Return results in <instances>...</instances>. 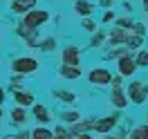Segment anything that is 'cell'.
<instances>
[{
  "label": "cell",
  "instance_id": "cell-40",
  "mask_svg": "<svg viewBox=\"0 0 148 139\" xmlns=\"http://www.w3.org/2000/svg\"><path fill=\"white\" fill-rule=\"evenodd\" d=\"M11 2H14V0H11Z\"/></svg>",
  "mask_w": 148,
  "mask_h": 139
},
{
  "label": "cell",
  "instance_id": "cell-34",
  "mask_svg": "<svg viewBox=\"0 0 148 139\" xmlns=\"http://www.w3.org/2000/svg\"><path fill=\"white\" fill-rule=\"evenodd\" d=\"M76 139H94V137H92V135H90V132H83V135H79V137H76Z\"/></svg>",
  "mask_w": 148,
  "mask_h": 139
},
{
  "label": "cell",
  "instance_id": "cell-32",
  "mask_svg": "<svg viewBox=\"0 0 148 139\" xmlns=\"http://www.w3.org/2000/svg\"><path fill=\"white\" fill-rule=\"evenodd\" d=\"M54 135H63V137H67V128H63V126H56V128H54Z\"/></svg>",
  "mask_w": 148,
  "mask_h": 139
},
{
  "label": "cell",
  "instance_id": "cell-6",
  "mask_svg": "<svg viewBox=\"0 0 148 139\" xmlns=\"http://www.w3.org/2000/svg\"><path fill=\"white\" fill-rule=\"evenodd\" d=\"M117 123H119V114H108V117H101V119H97L94 123V132H99V135H108L112 130L117 128Z\"/></svg>",
  "mask_w": 148,
  "mask_h": 139
},
{
  "label": "cell",
  "instance_id": "cell-25",
  "mask_svg": "<svg viewBox=\"0 0 148 139\" xmlns=\"http://www.w3.org/2000/svg\"><path fill=\"white\" fill-rule=\"evenodd\" d=\"M130 31H132L135 36L144 38V36H146V25H144V23H139V20H135V23H132V27H130Z\"/></svg>",
  "mask_w": 148,
  "mask_h": 139
},
{
  "label": "cell",
  "instance_id": "cell-12",
  "mask_svg": "<svg viewBox=\"0 0 148 139\" xmlns=\"http://www.w3.org/2000/svg\"><path fill=\"white\" fill-rule=\"evenodd\" d=\"M58 76L65 79V81H76V79H81L83 76V70L81 67H74V65H63L58 67Z\"/></svg>",
  "mask_w": 148,
  "mask_h": 139
},
{
  "label": "cell",
  "instance_id": "cell-26",
  "mask_svg": "<svg viewBox=\"0 0 148 139\" xmlns=\"http://www.w3.org/2000/svg\"><path fill=\"white\" fill-rule=\"evenodd\" d=\"M135 20L128 18V16H121V18H114V27H121V29H130Z\"/></svg>",
  "mask_w": 148,
  "mask_h": 139
},
{
  "label": "cell",
  "instance_id": "cell-23",
  "mask_svg": "<svg viewBox=\"0 0 148 139\" xmlns=\"http://www.w3.org/2000/svg\"><path fill=\"white\" fill-rule=\"evenodd\" d=\"M135 63H137V70H148V49H139L135 54Z\"/></svg>",
  "mask_w": 148,
  "mask_h": 139
},
{
  "label": "cell",
  "instance_id": "cell-13",
  "mask_svg": "<svg viewBox=\"0 0 148 139\" xmlns=\"http://www.w3.org/2000/svg\"><path fill=\"white\" fill-rule=\"evenodd\" d=\"M18 34L25 38V43L29 47H38V29H32V27H25L23 23L18 25Z\"/></svg>",
  "mask_w": 148,
  "mask_h": 139
},
{
  "label": "cell",
  "instance_id": "cell-36",
  "mask_svg": "<svg viewBox=\"0 0 148 139\" xmlns=\"http://www.w3.org/2000/svg\"><path fill=\"white\" fill-rule=\"evenodd\" d=\"M141 9H144V11L148 14V0H141Z\"/></svg>",
  "mask_w": 148,
  "mask_h": 139
},
{
  "label": "cell",
  "instance_id": "cell-29",
  "mask_svg": "<svg viewBox=\"0 0 148 139\" xmlns=\"http://www.w3.org/2000/svg\"><path fill=\"white\" fill-rule=\"evenodd\" d=\"M20 88H23V76H20V74H16L14 79H11V90H14V92H18Z\"/></svg>",
  "mask_w": 148,
  "mask_h": 139
},
{
  "label": "cell",
  "instance_id": "cell-33",
  "mask_svg": "<svg viewBox=\"0 0 148 139\" xmlns=\"http://www.w3.org/2000/svg\"><path fill=\"white\" fill-rule=\"evenodd\" d=\"M16 139H32V135H29V132H25V130H23V132H18V135H16Z\"/></svg>",
  "mask_w": 148,
  "mask_h": 139
},
{
  "label": "cell",
  "instance_id": "cell-2",
  "mask_svg": "<svg viewBox=\"0 0 148 139\" xmlns=\"http://www.w3.org/2000/svg\"><path fill=\"white\" fill-rule=\"evenodd\" d=\"M49 18H52V16H49L47 9H32L23 16V25H25V27H32V29H38L40 25H45Z\"/></svg>",
  "mask_w": 148,
  "mask_h": 139
},
{
  "label": "cell",
  "instance_id": "cell-5",
  "mask_svg": "<svg viewBox=\"0 0 148 139\" xmlns=\"http://www.w3.org/2000/svg\"><path fill=\"white\" fill-rule=\"evenodd\" d=\"M61 63L81 67V47L79 45H65L63 52H61Z\"/></svg>",
  "mask_w": 148,
  "mask_h": 139
},
{
  "label": "cell",
  "instance_id": "cell-1",
  "mask_svg": "<svg viewBox=\"0 0 148 139\" xmlns=\"http://www.w3.org/2000/svg\"><path fill=\"white\" fill-rule=\"evenodd\" d=\"M126 97H128L130 103L135 105H144L148 101V85L144 81H130L128 88H126Z\"/></svg>",
  "mask_w": 148,
  "mask_h": 139
},
{
  "label": "cell",
  "instance_id": "cell-16",
  "mask_svg": "<svg viewBox=\"0 0 148 139\" xmlns=\"http://www.w3.org/2000/svg\"><path fill=\"white\" fill-rule=\"evenodd\" d=\"M52 97L61 103H67V105L76 101V94H74L72 90H52Z\"/></svg>",
  "mask_w": 148,
  "mask_h": 139
},
{
  "label": "cell",
  "instance_id": "cell-4",
  "mask_svg": "<svg viewBox=\"0 0 148 139\" xmlns=\"http://www.w3.org/2000/svg\"><path fill=\"white\" fill-rule=\"evenodd\" d=\"M11 70L16 72V74H32V72H36L38 70V61L34 56H18L16 61H11Z\"/></svg>",
  "mask_w": 148,
  "mask_h": 139
},
{
  "label": "cell",
  "instance_id": "cell-7",
  "mask_svg": "<svg viewBox=\"0 0 148 139\" xmlns=\"http://www.w3.org/2000/svg\"><path fill=\"white\" fill-rule=\"evenodd\" d=\"M137 72V63H135V54L123 56V58H117V74H121L123 79H128Z\"/></svg>",
  "mask_w": 148,
  "mask_h": 139
},
{
  "label": "cell",
  "instance_id": "cell-15",
  "mask_svg": "<svg viewBox=\"0 0 148 139\" xmlns=\"http://www.w3.org/2000/svg\"><path fill=\"white\" fill-rule=\"evenodd\" d=\"M14 101L18 103V108H29V105H34V92L18 90V92H14Z\"/></svg>",
  "mask_w": 148,
  "mask_h": 139
},
{
  "label": "cell",
  "instance_id": "cell-24",
  "mask_svg": "<svg viewBox=\"0 0 148 139\" xmlns=\"http://www.w3.org/2000/svg\"><path fill=\"white\" fill-rule=\"evenodd\" d=\"M38 47H40L43 52H54V49H56V38L54 36L43 38V40H38Z\"/></svg>",
  "mask_w": 148,
  "mask_h": 139
},
{
  "label": "cell",
  "instance_id": "cell-11",
  "mask_svg": "<svg viewBox=\"0 0 148 139\" xmlns=\"http://www.w3.org/2000/svg\"><path fill=\"white\" fill-rule=\"evenodd\" d=\"M110 103H112V108L126 110V108L130 105L128 97H126V90H123V88H114V90H110Z\"/></svg>",
  "mask_w": 148,
  "mask_h": 139
},
{
  "label": "cell",
  "instance_id": "cell-22",
  "mask_svg": "<svg viewBox=\"0 0 148 139\" xmlns=\"http://www.w3.org/2000/svg\"><path fill=\"white\" fill-rule=\"evenodd\" d=\"M11 121H14L16 126H23V123L27 121V112H25V108H14V110H11Z\"/></svg>",
  "mask_w": 148,
  "mask_h": 139
},
{
  "label": "cell",
  "instance_id": "cell-37",
  "mask_svg": "<svg viewBox=\"0 0 148 139\" xmlns=\"http://www.w3.org/2000/svg\"><path fill=\"white\" fill-rule=\"evenodd\" d=\"M5 101V90H2V88H0V103Z\"/></svg>",
  "mask_w": 148,
  "mask_h": 139
},
{
  "label": "cell",
  "instance_id": "cell-39",
  "mask_svg": "<svg viewBox=\"0 0 148 139\" xmlns=\"http://www.w3.org/2000/svg\"><path fill=\"white\" fill-rule=\"evenodd\" d=\"M0 121H2V108H0Z\"/></svg>",
  "mask_w": 148,
  "mask_h": 139
},
{
  "label": "cell",
  "instance_id": "cell-9",
  "mask_svg": "<svg viewBox=\"0 0 148 139\" xmlns=\"http://www.w3.org/2000/svg\"><path fill=\"white\" fill-rule=\"evenodd\" d=\"M130 29H121V27H112L110 34H108V43H106V47H121L123 43H126V36H128Z\"/></svg>",
  "mask_w": 148,
  "mask_h": 139
},
{
  "label": "cell",
  "instance_id": "cell-20",
  "mask_svg": "<svg viewBox=\"0 0 148 139\" xmlns=\"http://www.w3.org/2000/svg\"><path fill=\"white\" fill-rule=\"evenodd\" d=\"M52 137H54V132L47 126H36L32 130V139H52Z\"/></svg>",
  "mask_w": 148,
  "mask_h": 139
},
{
  "label": "cell",
  "instance_id": "cell-19",
  "mask_svg": "<svg viewBox=\"0 0 148 139\" xmlns=\"http://www.w3.org/2000/svg\"><path fill=\"white\" fill-rule=\"evenodd\" d=\"M128 139H148V123L135 126V128L128 132Z\"/></svg>",
  "mask_w": 148,
  "mask_h": 139
},
{
  "label": "cell",
  "instance_id": "cell-30",
  "mask_svg": "<svg viewBox=\"0 0 148 139\" xmlns=\"http://www.w3.org/2000/svg\"><path fill=\"white\" fill-rule=\"evenodd\" d=\"M103 23H112V20H114V11L112 9H106V14H103Z\"/></svg>",
  "mask_w": 148,
  "mask_h": 139
},
{
  "label": "cell",
  "instance_id": "cell-38",
  "mask_svg": "<svg viewBox=\"0 0 148 139\" xmlns=\"http://www.w3.org/2000/svg\"><path fill=\"white\" fill-rule=\"evenodd\" d=\"M52 139H67V137H63V135H54Z\"/></svg>",
  "mask_w": 148,
  "mask_h": 139
},
{
  "label": "cell",
  "instance_id": "cell-28",
  "mask_svg": "<svg viewBox=\"0 0 148 139\" xmlns=\"http://www.w3.org/2000/svg\"><path fill=\"white\" fill-rule=\"evenodd\" d=\"M110 88H123V76L121 74H112V81H110Z\"/></svg>",
  "mask_w": 148,
  "mask_h": 139
},
{
  "label": "cell",
  "instance_id": "cell-18",
  "mask_svg": "<svg viewBox=\"0 0 148 139\" xmlns=\"http://www.w3.org/2000/svg\"><path fill=\"white\" fill-rule=\"evenodd\" d=\"M108 43V31L106 29H97L92 34V38H90V47H101Z\"/></svg>",
  "mask_w": 148,
  "mask_h": 139
},
{
  "label": "cell",
  "instance_id": "cell-3",
  "mask_svg": "<svg viewBox=\"0 0 148 139\" xmlns=\"http://www.w3.org/2000/svg\"><path fill=\"white\" fill-rule=\"evenodd\" d=\"M110 81H112V72L108 67H92V70L88 72V83L90 85L106 88V85H110Z\"/></svg>",
  "mask_w": 148,
  "mask_h": 139
},
{
  "label": "cell",
  "instance_id": "cell-31",
  "mask_svg": "<svg viewBox=\"0 0 148 139\" xmlns=\"http://www.w3.org/2000/svg\"><path fill=\"white\" fill-rule=\"evenodd\" d=\"M99 5H101L103 9H112V5H114V0H99Z\"/></svg>",
  "mask_w": 148,
  "mask_h": 139
},
{
  "label": "cell",
  "instance_id": "cell-27",
  "mask_svg": "<svg viewBox=\"0 0 148 139\" xmlns=\"http://www.w3.org/2000/svg\"><path fill=\"white\" fill-rule=\"evenodd\" d=\"M81 27H83L85 31H88V34H94V31L99 29V25H97V23H94L92 18H83V20H81Z\"/></svg>",
  "mask_w": 148,
  "mask_h": 139
},
{
  "label": "cell",
  "instance_id": "cell-35",
  "mask_svg": "<svg viewBox=\"0 0 148 139\" xmlns=\"http://www.w3.org/2000/svg\"><path fill=\"white\" fill-rule=\"evenodd\" d=\"M123 9H126V11H132V5H130L128 0H126V2H123Z\"/></svg>",
  "mask_w": 148,
  "mask_h": 139
},
{
  "label": "cell",
  "instance_id": "cell-21",
  "mask_svg": "<svg viewBox=\"0 0 148 139\" xmlns=\"http://www.w3.org/2000/svg\"><path fill=\"white\" fill-rule=\"evenodd\" d=\"M61 119H63V123L72 126V123H76V121H81V114H79L76 110H63L61 112Z\"/></svg>",
  "mask_w": 148,
  "mask_h": 139
},
{
  "label": "cell",
  "instance_id": "cell-17",
  "mask_svg": "<svg viewBox=\"0 0 148 139\" xmlns=\"http://www.w3.org/2000/svg\"><path fill=\"white\" fill-rule=\"evenodd\" d=\"M141 43H144V38H139V36H135L132 31H128V36H126V43H123V47H126V49H130V52H139Z\"/></svg>",
  "mask_w": 148,
  "mask_h": 139
},
{
  "label": "cell",
  "instance_id": "cell-10",
  "mask_svg": "<svg viewBox=\"0 0 148 139\" xmlns=\"http://www.w3.org/2000/svg\"><path fill=\"white\" fill-rule=\"evenodd\" d=\"M32 117H34L40 126H45V123H49V121L54 119V117H52V110H49L47 105H43V103H34V105H32Z\"/></svg>",
  "mask_w": 148,
  "mask_h": 139
},
{
  "label": "cell",
  "instance_id": "cell-14",
  "mask_svg": "<svg viewBox=\"0 0 148 139\" xmlns=\"http://www.w3.org/2000/svg\"><path fill=\"white\" fill-rule=\"evenodd\" d=\"M36 5H38V0H14V2H11V11L25 16L27 11L36 9Z\"/></svg>",
  "mask_w": 148,
  "mask_h": 139
},
{
  "label": "cell",
  "instance_id": "cell-8",
  "mask_svg": "<svg viewBox=\"0 0 148 139\" xmlns=\"http://www.w3.org/2000/svg\"><path fill=\"white\" fill-rule=\"evenodd\" d=\"M72 9H74V14H76V16H81V20H83V18H92L97 5H94V2H90V0H74Z\"/></svg>",
  "mask_w": 148,
  "mask_h": 139
}]
</instances>
